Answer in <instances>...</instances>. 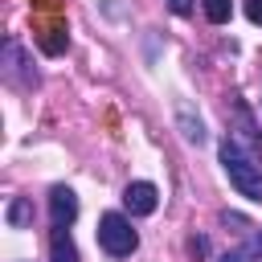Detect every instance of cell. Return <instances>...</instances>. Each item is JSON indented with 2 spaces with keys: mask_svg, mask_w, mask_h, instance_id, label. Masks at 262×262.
<instances>
[{
  "mask_svg": "<svg viewBox=\"0 0 262 262\" xmlns=\"http://www.w3.org/2000/svg\"><path fill=\"white\" fill-rule=\"evenodd\" d=\"M221 168L229 176V184L250 196V201H262V147H250L246 139H237L233 131L221 135Z\"/></svg>",
  "mask_w": 262,
  "mask_h": 262,
  "instance_id": "obj_1",
  "label": "cell"
},
{
  "mask_svg": "<svg viewBox=\"0 0 262 262\" xmlns=\"http://www.w3.org/2000/svg\"><path fill=\"white\" fill-rule=\"evenodd\" d=\"M98 246H102L111 258L135 254L139 233L131 229V217H123V213H102V217H98Z\"/></svg>",
  "mask_w": 262,
  "mask_h": 262,
  "instance_id": "obj_2",
  "label": "cell"
},
{
  "mask_svg": "<svg viewBox=\"0 0 262 262\" xmlns=\"http://www.w3.org/2000/svg\"><path fill=\"white\" fill-rule=\"evenodd\" d=\"M4 78L12 82V86H20V90H29V86H37V70L29 66V57H25V49H20V41H4Z\"/></svg>",
  "mask_w": 262,
  "mask_h": 262,
  "instance_id": "obj_3",
  "label": "cell"
},
{
  "mask_svg": "<svg viewBox=\"0 0 262 262\" xmlns=\"http://www.w3.org/2000/svg\"><path fill=\"white\" fill-rule=\"evenodd\" d=\"M123 205H127L131 217H151V213L160 209V188H156L151 180H131V184L123 188Z\"/></svg>",
  "mask_w": 262,
  "mask_h": 262,
  "instance_id": "obj_4",
  "label": "cell"
},
{
  "mask_svg": "<svg viewBox=\"0 0 262 262\" xmlns=\"http://www.w3.org/2000/svg\"><path fill=\"white\" fill-rule=\"evenodd\" d=\"M74 217H78V196H74V188L53 184V188H49V221L70 229V225H74Z\"/></svg>",
  "mask_w": 262,
  "mask_h": 262,
  "instance_id": "obj_5",
  "label": "cell"
},
{
  "mask_svg": "<svg viewBox=\"0 0 262 262\" xmlns=\"http://www.w3.org/2000/svg\"><path fill=\"white\" fill-rule=\"evenodd\" d=\"M49 262H82L66 225H53V233H49Z\"/></svg>",
  "mask_w": 262,
  "mask_h": 262,
  "instance_id": "obj_6",
  "label": "cell"
},
{
  "mask_svg": "<svg viewBox=\"0 0 262 262\" xmlns=\"http://www.w3.org/2000/svg\"><path fill=\"white\" fill-rule=\"evenodd\" d=\"M217 262H262V229L254 225L250 229V237L242 242V246H233V250H225Z\"/></svg>",
  "mask_w": 262,
  "mask_h": 262,
  "instance_id": "obj_7",
  "label": "cell"
},
{
  "mask_svg": "<svg viewBox=\"0 0 262 262\" xmlns=\"http://www.w3.org/2000/svg\"><path fill=\"white\" fill-rule=\"evenodd\" d=\"M176 127H180L184 143H196V147H201V143L209 139V135H205V123H201V119H196V115H192V111H188L184 102L176 106Z\"/></svg>",
  "mask_w": 262,
  "mask_h": 262,
  "instance_id": "obj_8",
  "label": "cell"
},
{
  "mask_svg": "<svg viewBox=\"0 0 262 262\" xmlns=\"http://www.w3.org/2000/svg\"><path fill=\"white\" fill-rule=\"evenodd\" d=\"M4 221H8V229H29V225H33V201H29V196H12Z\"/></svg>",
  "mask_w": 262,
  "mask_h": 262,
  "instance_id": "obj_9",
  "label": "cell"
},
{
  "mask_svg": "<svg viewBox=\"0 0 262 262\" xmlns=\"http://www.w3.org/2000/svg\"><path fill=\"white\" fill-rule=\"evenodd\" d=\"M201 8H205V16L213 25H225L233 16V0H201Z\"/></svg>",
  "mask_w": 262,
  "mask_h": 262,
  "instance_id": "obj_10",
  "label": "cell"
},
{
  "mask_svg": "<svg viewBox=\"0 0 262 262\" xmlns=\"http://www.w3.org/2000/svg\"><path fill=\"white\" fill-rule=\"evenodd\" d=\"M221 225H237V229H254V225H250V221H246L242 213H229V209L221 213Z\"/></svg>",
  "mask_w": 262,
  "mask_h": 262,
  "instance_id": "obj_11",
  "label": "cell"
},
{
  "mask_svg": "<svg viewBox=\"0 0 262 262\" xmlns=\"http://www.w3.org/2000/svg\"><path fill=\"white\" fill-rule=\"evenodd\" d=\"M164 4H168V12H176V16H188L196 0H164Z\"/></svg>",
  "mask_w": 262,
  "mask_h": 262,
  "instance_id": "obj_12",
  "label": "cell"
},
{
  "mask_svg": "<svg viewBox=\"0 0 262 262\" xmlns=\"http://www.w3.org/2000/svg\"><path fill=\"white\" fill-rule=\"evenodd\" d=\"M246 16L250 25H262V0H246Z\"/></svg>",
  "mask_w": 262,
  "mask_h": 262,
  "instance_id": "obj_13",
  "label": "cell"
},
{
  "mask_svg": "<svg viewBox=\"0 0 262 262\" xmlns=\"http://www.w3.org/2000/svg\"><path fill=\"white\" fill-rule=\"evenodd\" d=\"M188 250H192L196 258H205V254H209V237H192V242H188Z\"/></svg>",
  "mask_w": 262,
  "mask_h": 262,
  "instance_id": "obj_14",
  "label": "cell"
}]
</instances>
